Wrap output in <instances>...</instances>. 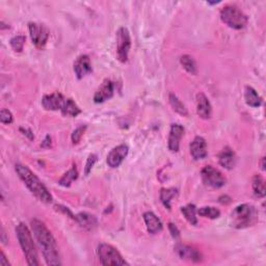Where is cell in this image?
I'll return each mask as SVG.
<instances>
[{
  "mask_svg": "<svg viewBox=\"0 0 266 266\" xmlns=\"http://www.w3.org/2000/svg\"><path fill=\"white\" fill-rule=\"evenodd\" d=\"M16 234L26 261L32 266L38 265L40 262L38 258V252L34 242L32 235L28 226L23 222H20L16 227Z\"/></svg>",
  "mask_w": 266,
  "mask_h": 266,
  "instance_id": "cell-3",
  "label": "cell"
},
{
  "mask_svg": "<svg viewBox=\"0 0 266 266\" xmlns=\"http://www.w3.org/2000/svg\"><path fill=\"white\" fill-rule=\"evenodd\" d=\"M78 178V170L76 168V166H73L68 172H66V174L60 179L58 183L60 185L64 186V188H69L71 186V184L77 180Z\"/></svg>",
  "mask_w": 266,
  "mask_h": 266,
  "instance_id": "cell-27",
  "label": "cell"
},
{
  "mask_svg": "<svg viewBox=\"0 0 266 266\" xmlns=\"http://www.w3.org/2000/svg\"><path fill=\"white\" fill-rule=\"evenodd\" d=\"M74 72L78 79H82L86 75L92 72V66L90 64V60L86 54H82L78 56V58L74 62Z\"/></svg>",
  "mask_w": 266,
  "mask_h": 266,
  "instance_id": "cell-15",
  "label": "cell"
},
{
  "mask_svg": "<svg viewBox=\"0 0 266 266\" xmlns=\"http://www.w3.org/2000/svg\"><path fill=\"white\" fill-rule=\"evenodd\" d=\"M131 48V38L126 28H121L116 32V56L121 62L128 60L129 50Z\"/></svg>",
  "mask_w": 266,
  "mask_h": 266,
  "instance_id": "cell-7",
  "label": "cell"
},
{
  "mask_svg": "<svg viewBox=\"0 0 266 266\" xmlns=\"http://www.w3.org/2000/svg\"><path fill=\"white\" fill-rule=\"evenodd\" d=\"M75 220L86 230H94L98 224L97 218L94 216L88 214V212H80V214L75 216Z\"/></svg>",
  "mask_w": 266,
  "mask_h": 266,
  "instance_id": "cell-20",
  "label": "cell"
},
{
  "mask_svg": "<svg viewBox=\"0 0 266 266\" xmlns=\"http://www.w3.org/2000/svg\"><path fill=\"white\" fill-rule=\"evenodd\" d=\"M177 190L176 188H162L160 190V200H162V203L164 204V206L170 210V202L174 198L177 196Z\"/></svg>",
  "mask_w": 266,
  "mask_h": 266,
  "instance_id": "cell-29",
  "label": "cell"
},
{
  "mask_svg": "<svg viewBox=\"0 0 266 266\" xmlns=\"http://www.w3.org/2000/svg\"><path fill=\"white\" fill-rule=\"evenodd\" d=\"M201 176L205 185L212 188H220L227 182L224 176L222 174V172L212 166H205L201 172Z\"/></svg>",
  "mask_w": 266,
  "mask_h": 266,
  "instance_id": "cell-9",
  "label": "cell"
},
{
  "mask_svg": "<svg viewBox=\"0 0 266 266\" xmlns=\"http://www.w3.org/2000/svg\"><path fill=\"white\" fill-rule=\"evenodd\" d=\"M0 265L2 266H10V262L6 260L4 252H2V258H0Z\"/></svg>",
  "mask_w": 266,
  "mask_h": 266,
  "instance_id": "cell-35",
  "label": "cell"
},
{
  "mask_svg": "<svg viewBox=\"0 0 266 266\" xmlns=\"http://www.w3.org/2000/svg\"><path fill=\"white\" fill-rule=\"evenodd\" d=\"M196 214L205 218L209 220H216L220 216V211L216 208V207H211V206H205L196 210Z\"/></svg>",
  "mask_w": 266,
  "mask_h": 266,
  "instance_id": "cell-28",
  "label": "cell"
},
{
  "mask_svg": "<svg viewBox=\"0 0 266 266\" xmlns=\"http://www.w3.org/2000/svg\"><path fill=\"white\" fill-rule=\"evenodd\" d=\"M218 164L226 170H232L236 164V155L234 151L226 147L218 154Z\"/></svg>",
  "mask_w": 266,
  "mask_h": 266,
  "instance_id": "cell-19",
  "label": "cell"
},
{
  "mask_svg": "<svg viewBox=\"0 0 266 266\" xmlns=\"http://www.w3.org/2000/svg\"><path fill=\"white\" fill-rule=\"evenodd\" d=\"M252 192H254V196L256 198H262L265 196L266 190H265V182L264 179L260 175H255L254 178H252Z\"/></svg>",
  "mask_w": 266,
  "mask_h": 266,
  "instance_id": "cell-23",
  "label": "cell"
},
{
  "mask_svg": "<svg viewBox=\"0 0 266 266\" xmlns=\"http://www.w3.org/2000/svg\"><path fill=\"white\" fill-rule=\"evenodd\" d=\"M97 252L102 265H128V262L120 254V252L110 244H99Z\"/></svg>",
  "mask_w": 266,
  "mask_h": 266,
  "instance_id": "cell-6",
  "label": "cell"
},
{
  "mask_svg": "<svg viewBox=\"0 0 266 266\" xmlns=\"http://www.w3.org/2000/svg\"><path fill=\"white\" fill-rule=\"evenodd\" d=\"M144 220L147 226V229L151 234L160 233L164 229L162 220L152 211H147L144 214Z\"/></svg>",
  "mask_w": 266,
  "mask_h": 266,
  "instance_id": "cell-18",
  "label": "cell"
},
{
  "mask_svg": "<svg viewBox=\"0 0 266 266\" xmlns=\"http://www.w3.org/2000/svg\"><path fill=\"white\" fill-rule=\"evenodd\" d=\"M66 98L60 92H52V94L45 95L42 99V105L46 110H60L64 103Z\"/></svg>",
  "mask_w": 266,
  "mask_h": 266,
  "instance_id": "cell-16",
  "label": "cell"
},
{
  "mask_svg": "<svg viewBox=\"0 0 266 266\" xmlns=\"http://www.w3.org/2000/svg\"><path fill=\"white\" fill-rule=\"evenodd\" d=\"M128 152H129V148L127 144L118 146V147L114 148L110 152L108 156V164L112 168L120 166L124 162V159L127 157Z\"/></svg>",
  "mask_w": 266,
  "mask_h": 266,
  "instance_id": "cell-10",
  "label": "cell"
},
{
  "mask_svg": "<svg viewBox=\"0 0 266 266\" xmlns=\"http://www.w3.org/2000/svg\"><path fill=\"white\" fill-rule=\"evenodd\" d=\"M168 100H170V104L172 106V108L174 110L177 114L183 116H188V108H186V106L182 103V101L175 94H170Z\"/></svg>",
  "mask_w": 266,
  "mask_h": 266,
  "instance_id": "cell-25",
  "label": "cell"
},
{
  "mask_svg": "<svg viewBox=\"0 0 266 266\" xmlns=\"http://www.w3.org/2000/svg\"><path fill=\"white\" fill-rule=\"evenodd\" d=\"M20 130L22 131V132H24L23 133V134L24 136H28V138H30V140H34V133L30 130V129H24V128H20Z\"/></svg>",
  "mask_w": 266,
  "mask_h": 266,
  "instance_id": "cell-36",
  "label": "cell"
},
{
  "mask_svg": "<svg viewBox=\"0 0 266 266\" xmlns=\"http://www.w3.org/2000/svg\"><path fill=\"white\" fill-rule=\"evenodd\" d=\"M181 212L185 218L188 220V222L196 226L198 224V218H196V207L194 204H188L186 206L181 207Z\"/></svg>",
  "mask_w": 266,
  "mask_h": 266,
  "instance_id": "cell-26",
  "label": "cell"
},
{
  "mask_svg": "<svg viewBox=\"0 0 266 266\" xmlns=\"http://www.w3.org/2000/svg\"><path fill=\"white\" fill-rule=\"evenodd\" d=\"M86 130V125H84V126L82 125V126L77 127V128L73 131L71 138H72V142H73L74 144H77L79 142H80Z\"/></svg>",
  "mask_w": 266,
  "mask_h": 266,
  "instance_id": "cell-31",
  "label": "cell"
},
{
  "mask_svg": "<svg viewBox=\"0 0 266 266\" xmlns=\"http://www.w3.org/2000/svg\"><path fill=\"white\" fill-rule=\"evenodd\" d=\"M180 64L186 72H188L192 75L198 74V66H196V62L192 56H190L188 54L182 56L180 58Z\"/></svg>",
  "mask_w": 266,
  "mask_h": 266,
  "instance_id": "cell-24",
  "label": "cell"
},
{
  "mask_svg": "<svg viewBox=\"0 0 266 266\" xmlns=\"http://www.w3.org/2000/svg\"><path fill=\"white\" fill-rule=\"evenodd\" d=\"M30 226L38 244L42 250L47 265H60L62 262L58 244L45 224L40 220L34 218L32 220Z\"/></svg>",
  "mask_w": 266,
  "mask_h": 266,
  "instance_id": "cell-1",
  "label": "cell"
},
{
  "mask_svg": "<svg viewBox=\"0 0 266 266\" xmlns=\"http://www.w3.org/2000/svg\"><path fill=\"white\" fill-rule=\"evenodd\" d=\"M184 134V128L180 124H172L170 130V136H168V150L170 152H178L180 148V142L181 138Z\"/></svg>",
  "mask_w": 266,
  "mask_h": 266,
  "instance_id": "cell-11",
  "label": "cell"
},
{
  "mask_svg": "<svg viewBox=\"0 0 266 266\" xmlns=\"http://www.w3.org/2000/svg\"><path fill=\"white\" fill-rule=\"evenodd\" d=\"M28 30L32 43L40 49L44 48L48 42V38L50 36V32L47 26L42 23L30 22Z\"/></svg>",
  "mask_w": 266,
  "mask_h": 266,
  "instance_id": "cell-8",
  "label": "cell"
},
{
  "mask_svg": "<svg viewBox=\"0 0 266 266\" xmlns=\"http://www.w3.org/2000/svg\"><path fill=\"white\" fill-rule=\"evenodd\" d=\"M190 154L194 160H201L205 159L208 155L207 150V142L204 138L202 136H196L190 144Z\"/></svg>",
  "mask_w": 266,
  "mask_h": 266,
  "instance_id": "cell-13",
  "label": "cell"
},
{
  "mask_svg": "<svg viewBox=\"0 0 266 266\" xmlns=\"http://www.w3.org/2000/svg\"><path fill=\"white\" fill-rule=\"evenodd\" d=\"M175 252H177L179 258L184 260H188L192 262H200L202 260L201 252L190 246L179 244L175 246Z\"/></svg>",
  "mask_w": 266,
  "mask_h": 266,
  "instance_id": "cell-12",
  "label": "cell"
},
{
  "mask_svg": "<svg viewBox=\"0 0 266 266\" xmlns=\"http://www.w3.org/2000/svg\"><path fill=\"white\" fill-rule=\"evenodd\" d=\"M168 229H170V235H172V238H174V239H179L180 238V231L178 230V228L176 227L174 224L170 222L168 224Z\"/></svg>",
  "mask_w": 266,
  "mask_h": 266,
  "instance_id": "cell-34",
  "label": "cell"
},
{
  "mask_svg": "<svg viewBox=\"0 0 266 266\" xmlns=\"http://www.w3.org/2000/svg\"><path fill=\"white\" fill-rule=\"evenodd\" d=\"M196 114L200 118L204 120L210 118L212 114L211 103L203 92H198L196 95Z\"/></svg>",
  "mask_w": 266,
  "mask_h": 266,
  "instance_id": "cell-17",
  "label": "cell"
},
{
  "mask_svg": "<svg viewBox=\"0 0 266 266\" xmlns=\"http://www.w3.org/2000/svg\"><path fill=\"white\" fill-rule=\"evenodd\" d=\"M220 19L230 28L236 30L244 28L248 24V17L235 4L224 6L220 10Z\"/></svg>",
  "mask_w": 266,
  "mask_h": 266,
  "instance_id": "cell-5",
  "label": "cell"
},
{
  "mask_svg": "<svg viewBox=\"0 0 266 266\" xmlns=\"http://www.w3.org/2000/svg\"><path fill=\"white\" fill-rule=\"evenodd\" d=\"M12 114L8 110H2L0 112V121H2V124H10L12 123Z\"/></svg>",
  "mask_w": 266,
  "mask_h": 266,
  "instance_id": "cell-33",
  "label": "cell"
},
{
  "mask_svg": "<svg viewBox=\"0 0 266 266\" xmlns=\"http://www.w3.org/2000/svg\"><path fill=\"white\" fill-rule=\"evenodd\" d=\"M26 41V38L24 36H16L14 38H10V47L14 49L16 52H22L23 48H24V44Z\"/></svg>",
  "mask_w": 266,
  "mask_h": 266,
  "instance_id": "cell-30",
  "label": "cell"
},
{
  "mask_svg": "<svg viewBox=\"0 0 266 266\" xmlns=\"http://www.w3.org/2000/svg\"><path fill=\"white\" fill-rule=\"evenodd\" d=\"M244 100L246 103L250 106V108H259L262 104V98L260 97L257 90L248 86H246L244 90Z\"/></svg>",
  "mask_w": 266,
  "mask_h": 266,
  "instance_id": "cell-21",
  "label": "cell"
},
{
  "mask_svg": "<svg viewBox=\"0 0 266 266\" xmlns=\"http://www.w3.org/2000/svg\"><path fill=\"white\" fill-rule=\"evenodd\" d=\"M114 94V84L110 80V79H105L102 82L100 88L97 90L94 96L95 103H103L105 101L112 98Z\"/></svg>",
  "mask_w": 266,
  "mask_h": 266,
  "instance_id": "cell-14",
  "label": "cell"
},
{
  "mask_svg": "<svg viewBox=\"0 0 266 266\" xmlns=\"http://www.w3.org/2000/svg\"><path fill=\"white\" fill-rule=\"evenodd\" d=\"M60 112H62V116H64L75 118L82 112V110L79 108V106L75 103V101L73 99H66Z\"/></svg>",
  "mask_w": 266,
  "mask_h": 266,
  "instance_id": "cell-22",
  "label": "cell"
},
{
  "mask_svg": "<svg viewBox=\"0 0 266 266\" xmlns=\"http://www.w3.org/2000/svg\"><path fill=\"white\" fill-rule=\"evenodd\" d=\"M264 160H265V158L262 157V160H261V168L264 170H265V164H264Z\"/></svg>",
  "mask_w": 266,
  "mask_h": 266,
  "instance_id": "cell-37",
  "label": "cell"
},
{
  "mask_svg": "<svg viewBox=\"0 0 266 266\" xmlns=\"http://www.w3.org/2000/svg\"><path fill=\"white\" fill-rule=\"evenodd\" d=\"M15 170L19 178L23 181V183L26 185V188L30 190V192L36 198H38L40 201L46 204L52 202V196L50 192L47 190L43 182L36 177L34 172H32L26 166L21 164H17Z\"/></svg>",
  "mask_w": 266,
  "mask_h": 266,
  "instance_id": "cell-2",
  "label": "cell"
},
{
  "mask_svg": "<svg viewBox=\"0 0 266 266\" xmlns=\"http://www.w3.org/2000/svg\"><path fill=\"white\" fill-rule=\"evenodd\" d=\"M231 226L235 229H246L258 222V211L250 204L237 206L231 214Z\"/></svg>",
  "mask_w": 266,
  "mask_h": 266,
  "instance_id": "cell-4",
  "label": "cell"
},
{
  "mask_svg": "<svg viewBox=\"0 0 266 266\" xmlns=\"http://www.w3.org/2000/svg\"><path fill=\"white\" fill-rule=\"evenodd\" d=\"M97 155L96 154H90L88 158V160H86V168H84V174L88 176L90 174V172L92 170V166H95L96 162H97Z\"/></svg>",
  "mask_w": 266,
  "mask_h": 266,
  "instance_id": "cell-32",
  "label": "cell"
}]
</instances>
